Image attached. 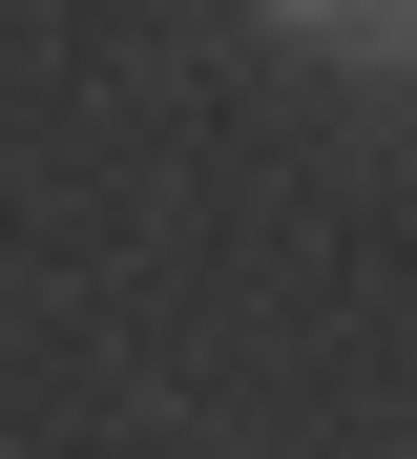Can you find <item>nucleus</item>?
<instances>
[{
	"mask_svg": "<svg viewBox=\"0 0 417 459\" xmlns=\"http://www.w3.org/2000/svg\"><path fill=\"white\" fill-rule=\"evenodd\" d=\"M272 22H313V42H376V63H396V42H417V0H272Z\"/></svg>",
	"mask_w": 417,
	"mask_h": 459,
	"instance_id": "f257e3e1",
	"label": "nucleus"
}]
</instances>
